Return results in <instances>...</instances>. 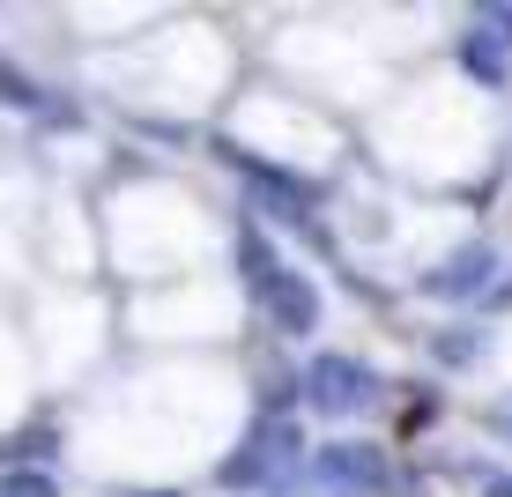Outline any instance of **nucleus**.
Instances as JSON below:
<instances>
[{"label": "nucleus", "instance_id": "nucleus-1", "mask_svg": "<svg viewBox=\"0 0 512 497\" xmlns=\"http://www.w3.org/2000/svg\"><path fill=\"white\" fill-rule=\"evenodd\" d=\"M297 453H305V446H297L290 423H282V416H260L253 431H245V446L216 468V483H223V490H268V483H282V475L297 468Z\"/></svg>", "mask_w": 512, "mask_h": 497}, {"label": "nucleus", "instance_id": "nucleus-2", "mask_svg": "<svg viewBox=\"0 0 512 497\" xmlns=\"http://www.w3.org/2000/svg\"><path fill=\"white\" fill-rule=\"evenodd\" d=\"M297 394H305L320 416H364V408L379 401V371L342 357V349H327V357L305 364V379H297Z\"/></svg>", "mask_w": 512, "mask_h": 497}, {"label": "nucleus", "instance_id": "nucleus-3", "mask_svg": "<svg viewBox=\"0 0 512 497\" xmlns=\"http://www.w3.org/2000/svg\"><path fill=\"white\" fill-rule=\"evenodd\" d=\"M490 275H498V245L468 238V245H453L446 260L423 268V297H438V305H475V297H490Z\"/></svg>", "mask_w": 512, "mask_h": 497}, {"label": "nucleus", "instance_id": "nucleus-4", "mask_svg": "<svg viewBox=\"0 0 512 497\" xmlns=\"http://www.w3.org/2000/svg\"><path fill=\"white\" fill-rule=\"evenodd\" d=\"M312 483L334 490V497H379L386 490V453L357 446V438H334V446L312 453Z\"/></svg>", "mask_w": 512, "mask_h": 497}, {"label": "nucleus", "instance_id": "nucleus-5", "mask_svg": "<svg viewBox=\"0 0 512 497\" xmlns=\"http://www.w3.org/2000/svg\"><path fill=\"white\" fill-rule=\"evenodd\" d=\"M268 319H275V334L282 342H305L312 327H320V290H312V275H297V268H282L275 282H268Z\"/></svg>", "mask_w": 512, "mask_h": 497}, {"label": "nucleus", "instance_id": "nucleus-6", "mask_svg": "<svg viewBox=\"0 0 512 497\" xmlns=\"http://www.w3.org/2000/svg\"><path fill=\"white\" fill-rule=\"evenodd\" d=\"M461 60H468L483 82H498V75H505V60H512V8H475V15H468V30H461Z\"/></svg>", "mask_w": 512, "mask_h": 497}, {"label": "nucleus", "instance_id": "nucleus-7", "mask_svg": "<svg viewBox=\"0 0 512 497\" xmlns=\"http://www.w3.org/2000/svg\"><path fill=\"white\" fill-rule=\"evenodd\" d=\"M0 497H60V475L30 468V460H8V468H0Z\"/></svg>", "mask_w": 512, "mask_h": 497}, {"label": "nucleus", "instance_id": "nucleus-8", "mask_svg": "<svg viewBox=\"0 0 512 497\" xmlns=\"http://www.w3.org/2000/svg\"><path fill=\"white\" fill-rule=\"evenodd\" d=\"M0 104H8V112H45V90L15 60H0Z\"/></svg>", "mask_w": 512, "mask_h": 497}, {"label": "nucleus", "instance_id": "nucleus-9", "mask_svg": "<svg viewBox=\"0 0 512 497\" xmlns=\"http://www.w3.org/2000/svg\"><path fill=\"white\" fill-rule=\"evenodd\" d=\"M238 260H245V282H253V297H268V282L282 275V260H275L268 245L253 238V230H245V238H238Z\"/></svg>", "mask_w": 512, "mask_h": 497}, {"label": "nucleus", "instance_id": "nucleus-10", "mask_svg": "<svg viewBox=\"0 0 512 497\" xmlns=\"http://www.w3.org/2000/svg\"><path fill=\"white\" fill-rule=\"evenodd\" d=\"M438 364H453V371L483 364V334H475V327H453V334H438Z\"/></svg>", "mask_w": 512, "mask_h": 497}, {"label": "nucleus", "instance_id": "nucleus-11", "mask_svg": "<svg viewBox=\"0 0 512 497\" xmlns=\"http://www.w3.org/2000/svg\"><path fill=\"white\" fill-rule=\"evenodd\" d=\"M498 431H505V438H512V408H498Z\"/></svg>", "mask_w": 512, "mask_h": 497}, {"label": "nucleus", "instance_id": "nucleus-12", "mask_svg": "<svg viewBox=\"0 0 512 497\" xmlns=\"http://www.w3.org/2000/svg\"><path fill=\"white\" fill-rule=\"evenodd\" d=\"M134 497H186V490H134Z\"/></svg>", "mask_w": 512, "mask_h": 497}, {"label": "nucleus", "instance_id": "nucleus-13", "mask_svg": "<svg viewBox=\"0 0 512 497\" xmlns=\"http://www.w3.org/2000/svg\"><path fill=\"white\" fill-rule=\"evenodd\" d=\"M490 497H512V483H490Z\"/></svg>", "mask_w": 512, "mask_h": 497}]
</instances>
